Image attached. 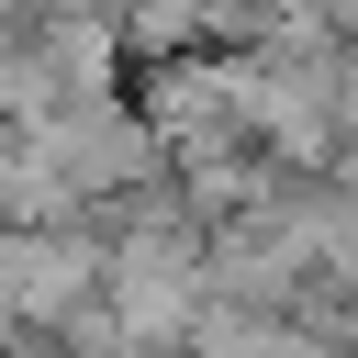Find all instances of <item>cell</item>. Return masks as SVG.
Instances as JSON below:
<instances>
[{
  "mask_svg": "<svg viewBox=\"0 0 358 358\" xmlns=\"http://www.w3.org/2000/svg\"><path fill=\"white\" fill-rule=\"evenodd\" d=\"M213 358H313L302 336H280V324H224L213 336Z\"/></svg>",
  "mask_w": 358,
  "mask_h": 358,
  "instance_id": "6da1fadb",
  "label": "cell"
}]
</instances>
